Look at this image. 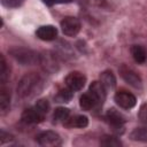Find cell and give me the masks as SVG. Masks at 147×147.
I'll list each match as a JSON object with an SVG mask.
<instances>
[{
  "instance_id": "6da1fadb",
  "label": "cell",
  "mask_w": 147,
  "mask_h": 147,
  "mask_svg": "<svg viewBox=\"0 0 147 147\" xmlns=\"http://www.w3.org/2000/svg\"><path fill=\"white\" fill-rule=\"evenodd\" d=\"M41 85L42 80L40 76L36 72H29L21 78L17 85V94L21 98H30L40 91Z\"/></svg>"
},
{
  "instance_id": "7a4b0ae2",
  "label": "cell",
  "mask_w": 147,
  "mask_h": 147,
  "mask_svg": "<svg viewBox=\"0 0 147 147\" xmlns=\"http://www.w3.org/2000/svg\"><path fill=\"white\" fill-rule=\"evenodd\" d=\"M10 54L17 62L22 63L23 65H30L39 62V55L31 49L16 47L10 49Z\"/></svg>"
},
{
  "instance_id": "3957f363",
  "label": "cell",
  "mask_w": 147,
  "mask_h": 147,
  "mask_svg": "<svg viewBox=\"0 0 147 147\" xmlns=\"http://www.w3.org/2000/svg\"><path fill=\"white\" fill-rule=\"evenodd\" d=\"M80 21L75 16H65L61 21V30L68 37H75L80 31Z\"/></svg>"
},
{
  "instance_id": "277c9868",
  "label": "cell",
  "mask_w": 147,
  "mask_h": 147,
  "mask_svg": "<svg viewBox=\"0 0 147 147\" xmlns=\"http://www.w3.org/2000/svg\"><path fill=\"white\" fill-rule=\"evenodd\" d=\"M114 100H115V102H116V105L118 107H121L123 109H127V110L132 109L137 103L136 96L132 93H130L127 91H123V90L122 91H117L115 93Z\"/></svg>"
},
{
  "instance_id": "5b68a950",
  "label": "cell",
  "mask_w": 147,
  "mask_h": 147,
  "mask_svg": "<svg viewBox=\"0 0 147 147\" xmlns=\"http://www.w3.org/2000/svg\"><path fill=\"white\" fill-rule=\"evenodd\" d=\"M64 83H65V86H68L74 92L80 91L85 86L86 77L84 74H82L79 71H72V72L68 74V76L64 79Z\"/></svg>"
},
{
  "instance_id": "8992f818",
  "label": "cell",
  "mask_w": 147,
  "mask_h": 147,
  "mask_svg": "<svg viewBox=\"0 0 147 147\" xmlns=\"http://www.w3.org/2000/svg\"><path fill=\"white\" fill-rule=\"evenodd\" d=\"M119 75H121V77H122L127 84H130L131 86H133V87H136V88H140V87H141V84H142L141 78H140V76H139L132 68H130V67L123 64V65L119 68Z\"/></svg>"
},
{
  "instance_id": "52a82bcc",
  "label": "cell",
  "mask_w": 147,
  "mask_h": 147,
  "mask_svg": "<svg viewBox=\"0 0 147 147\" xmlns=\"http://www.w3.org/2000/svg\"><path fill=\"white\" fill-rule=\"evenodd\" d=\"M37 141L40 146L52 147V146H60L62 144V139L59 136V133L54 131H44L38 134Z\"/></svg>"
},
{
  "instance_id": "ba28073f",
  "label": "cell",
  "mask_w": 147,
  "mask_h": 147,
  "mask_svg": "<svg viewBox=\"0 0 147 147\" xmlns=\"http://www.w3.org/2000/svg\"><path fill=\"white\" fill-rule=\"evenodd\" d=\"M88 93L93 96V99L95 100L98 106H101L107 96V90L106 87L101 84L100 80H95L93 83H91L90 87H88Z\"/></svg>"
},
{
  "instance_id": "9c48e42d",
  "label": "cell",
  "mask_w": 147,
  "mask_h": 147,
  "mask_svg": "<svg viewBox=\"0 0 147 147\" xmlns=\"http://www.w3.org/2000/svg\"><path fill=\"white\" fill-rule=\"evenodd\" d=\"M45 118V114H42L36 106L26 108L22 113V121L26 124H37L40 123Z\"/></svg>"
},
{
  "instance_id": "30bf717a",
  "label": "cell",
  "mask_w": 147,
  "mask_h": 147,
  "mask_svg": "<svg viewBox=\"0 0 147 147\" xmlns=\"http://www.w3.org/2000/svg\"><path fill=\"white\" fill-rule=\"evenodd\" d=\"M36 36L44 41H52L57 37V30L53 25H41L37 29Z\"/></svg>"
},
{
  "instance_id": "8fae6325",
  "label": "cell",
  "mask_w": 147,
  "mask_h": 147,
  "mask_svg": "<svg viewBox=\"0 0 147 147\" xmlns=\"http://www.w3.org/2000/svg\"><path fill=\"white\" fill-rule=\"evenodd\" d=\"M106 119L108 121V123L113 126V127H115V129H121L122 126H123V124L125 123V118H124V116L118 111V110H116V109H114V108H111V109H109L108 111H107V114H106Z\"/></svg>"
},
{
  "instance_id": "7c38bea8",
  "label": "cell",
  "mask_w": 147,
  "mask_h": 147,
  "mask_svg": "<svg viewBox=\"0 0 147 147\" xmlns=\"http://www.w3.org/2000/svg\"><path fill=\"white\" fill-rule=\"evenodd\" d=\"M63 124H64V126H67L69 129H72V127L83 129V127H86L87 126L88 119L84 115H75V116H71V117L69 116Z\"/></svg>"
},
{
  "instance_id": "4fadbf2b",
  "label": "cell",
  "mask_w": 147,
  "mask_h": 147,
  "mask_svg": "<svg viewBox=\"0 0 147 147\" xmlns=\"http://www.w3.org/2000/svg\"><path fill=\"white\" fill-rule=\"evenodd\" d=\"M100 82L106 87V90H113L116 86V77L111 70H105L100 75Z\"/></svg>"
},
{
  "instance_id": "5bb4252c",
  "label": "cell",
  "mask_w": 147,
  "mask_h": 147,
  "mask_svg": "<svg viewBox=\"0 0 147 147\" xmlns=\"http://www.w3.org/2000/svg\"><path fill=\"white\" fill-rule=\"evenodd\" d=\"M131 55L132 59L134 60V62L137 63H145L147 60V52L145 49V47L140 46V45H133L131 47Z\"/></svg>"
},
{
  "instance_id": "9a60e30c",
  "label": "cell",
  "mask_w": 147,
  "mask_h": 147,
  "mask_svg": "<svg viewBox=\"0 0 147 147\" xmlns=\"http://www.w3.org/2000/svg\"><path fill=\"white\" fill-rule=\"evenodd\" d=\"M10 108V95L8 93V90L6 87H1L0 90V109L1 114L5 115Z\"/></svg>"
},
{
  "instance_id": "2e32d148",
  "label": "cell",
  "mask_w": 147,
  "mask_h": 147,
  "mask_svg": "<svg viewBox=\"0 0 147 147\" xmlns=\"http://www.w3.org/2000/svg\"><path fill=\"white\" fill-rule=\"evenodd\" d=\"M79 106H80V108L83 110H91L94 107H98L95 100L93 99V96L88 92L80 95V98H79Z\"/></svg>"
},
{
  "instance_id": "e0dca14e",
  "label": "cell",
  "mask_w": 147,
  "mask_h": 147,
  "mask_svg": "<svg viewBox=\"0 0 147 147\" xmlns=\"http://www.w3.org/2000/svg\"><path fill=\"white\" fill-rule=\"evenodd\" d=\"M74 96V91L70 90L68 86H65L64 88H61L57 94L55 95V100L56 102H69Z\"/></svg>"
},
{
  "instance_id": "ac0fdd59",
  "label": "cell",
  "mask_w": 147,
  "mask_h": 147,
  "mask_svg": "<svg viewBox=\"0 0 147 147\" xmlns=\"http://www.w3.org/2000/svg\"><path fill=\"white\" fill-rule=\"evenodd\" d=\"M69 116H70V110L68 108H64V107L56 108L54 114H53L54 121L55 122H62V123H64Z\"/></svg>"
},
{
  "instance_id": "d6986e66",
  "label": "cell",
  "mask_w": 147,
  "mask_h": 147,
  "mask_svg": "<svg viewBox=\"0 0 147 147\" xmlns=\"http://www.w3.org/2000/svg\"><path fill=\"white\" fill-rule=\"evenodd\" d=\"M132 140L136 141H147V127H137L130 134Z\"/></svg>"
},
{
  "instance_id": "ffe728a7",
  "label": "cell",
  "mask_w": 147,
  "mask_h": 147,
  "mask_svg": "<svg viewBox=\"0 0 147 147\" xmlns=\"http://www.w3.org/2000/svg\"><path fill=\"white\" fill-rule=\"evenodd\" d=\"M100 145L102 146H107V147H117V146H121L122 142L118 138L114 137V136H105L100 139Z\"/></svg>"
},
{
  "instance_id": "44dd1931",
  "label": "cell",
  "mask_w": 147,
  "mask_h": 147,
  "mask_svg": "<svg viewBox=\"0 0 147 147\" xmlns=\"http://www.w3.org/2000/svg\"><path fill=\"white\" fill-rule=\"evenodd\" d=\"M9 77V70H8V67H7V62L5 60V56L2 55L1 56V65H0V80H1V84L3 85L6 83V80L8 79Z\"/></svg>"
},
{
  "instance_id": "7402d4cb",
  "label": "cell",
  "mask_w": 147,
  "mask_h": 147,
  "mask_svg": "<svg viewBox=\"0 0 147 147\" xmlns=\"http://www.w3.org/2000/svg\"><path fill=\"white\" fill-rule=\"evenodd\" d=\"M42 114H47L48 113V110H49V103H48V101L46 100V99H40V100H38L37 101V103L34 105Z\"/></svg>"
},
{
  "instance_id": "603a6c76",
  "label": "cell",
  "mask_w": 147,
  "mask_h": 147,
  "mask_svg": "<svg viewBox=\"0 0 147 147\" xmlns=\"http://www.w3.org/2000/svg\"><path fill=\"white\" fill-rule=\"evenodd\" d=\"M24 0H1V3L8 8H16L23 3Z\"/></svg>"
},
{
  "instance_id": "cb8c5ba5",
  "label": "cell",
  "mask_w": 147,
  "mask_h": 147,
  "mask_svg": "<svg viewBox=\"0 0 147 147\" xmlns=\"http://www.w3.org/2000/svg\"><path fill=\"white\" fill-rule=\"evenodd\" d=\"M139 118H140L141 122L147 123V103L144 105V106L140 108V111H139Z\"/></svg>"
},
{
  "instance_id": "d4e9b609",
  "label": "cell",
  "mask_w": 147,
  "mask_h": 147,
  "mask_svg": "<svg viewBox=\"0 0 147 147\" xmlns=\"http://www.w3.org/2000/svg\"><path fill=\"white\" fill-rule=\"evenodd\" d=\"M42 1L48 6H53L56 3H69V2H72L74 0H42Z\"/></svg>"
}]
</instances>
